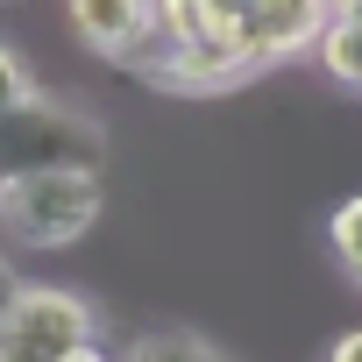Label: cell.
<instances>
[{"label":"cell","instance_id":"6da1fadb","mask_svg":"<svg viewBox=\"0 0 362 362\" xmlns=\"http://www.w3.org/2000/svg\"><path fill=\"white\" fill-rule=\"evenodd\" d=\"M107 163V128L78 107L57 100H22L15 114H0V177H36V170H93Z\"/></svg>","mask_w":362,"mask_h":362},{"label":"cell","instance_id":"7a4b0ae2","mask_svg":"<svg viewBox=\"0 0 362 362\" xmlns=\"http://www.w3.org/2000/svg\"><path fill=\"white\" fill-rule=\"evenodd\" d=\"M93 221H100V177L93 170L0 177V228L29 249H71Z\"/></svg>","mask_w":362,"mask_h":362},{"label":"cell","instance_id":"3957f363","mask_svg":"<svg viewBox=\"0 0 362 362\" xmlns=\"http://www.w3.org/2000/svg\"><path fill=\"white\" fill-rule=\"evenodd\" d=\"M93 334H100L93 305L57 291V284H22L8 298V313H0V341H8V355H22V362H64V355L93 348Z\"/></svg>","mask_w":362,"mask_h":362},{"label":"cell","instance_id":"277c9868","mask_svg":"<svg viewBox=\"0 0 362 362\" xmlns=\"http://www.w3.org/2000/svg\"><path fill=\"white\" fill-rule=\"evenodd\" d=\"M64 15L86 50L121 57V64H135L156 43V0H64Z\"/></svg>","mask_w":362,"mask_h":362},{"label":"cell","instance_id":"5b68a950","mask_svg":"<svg viewBox=\"0 0 362 362\" xmlns=\"http://www.w3.org/2000/svg\"><path fill=\"white\" fill-rule=\"evenodd\" d=\"M327 22H334V0H249L242 36H249L256 64H277V57H298L305 43H320Z\"/></svg>","mask_w":362,"mask_h":362},{"label":"cell","instance_id":"8992f818","mask_svg":"<svg viewBox=\"0 0 362 362\" xmlns=\"http://www.w3.org/2000/svg\"><path fill=\"white\" fill-rule=\"evenodd\" d=\"M320 71L334 78V86H348V93H362V15L355 8H334V22L320 29Z\"/></svg>","mask_w":362,"mask_h":362},{"label":"cell","instance_id":"52a82bcc","mask_svg":"<svg viewBox=\"0 0 362 362\" xmlns=\"http://www.w3.org/2000/svg\"><path fill=\"white\" fill-rule=\"evenodd\" d=\"M128 362H228V355H221L214 341H199V334H177V327H170V334L135 341V348H128Z\"/></svg>","mask_w":362,"mask_h":362},{"label":"cell","instance_id":"ba28073f","mask_svg":"<svg viewBox=\"0 0 362 362\" xmlns=\"http://www.w3.org/2000/svg\"><path fill=\"white\" fill-rule=\"evenodd\" d=\"M327 235H334V256L348 263V277L362 284V199H348V206H334V221H327Z\"/></svg>","mask_w":362,"mask_h":362},{"label":"cell","instance_id":"9c48e42d","mask_svg":"<svg viewBox=\"0 0 362 362\" xmlns=\"http://www.w3.org/2000/svg\"><path fill=\"white\" fill-rule=\"evenodd\" d=\"M22 100H36V78H29V64L0 43V114H15Z\"/></svg>","mask_w":362,"mask_h":362},{"label":"cell","instance_id":"30bf717a","mask_svg":"<svg viewBox=\"0 0 362 362\" xmlns=\"http://www.w3.org/2000/svg\"><path fill=\"white\" fill-rule=\"evenodd\" d=\"M327 362H362V327H355V334H341V341H334V355H327Z\"/></svg>","mask_w":362,"mask_h":362},{"label":"cell","instance_id":"8fae6325","mask_svg":"<svg viewBox=\"0 0 362 362\" xmlns=\"http://www.w3.org/2000/svg\"><path fill=\"white\" fill-rule=\"evenodd\" d=\"M15 291H22V277H15L8 263H0V313H8V298H15Z\"/></svg>","mask_w":362,"mask_h":362},{"label":"cell","instance_id":"7c38bea8","mask_svg":"<svg viewBox=\"0 0 362 362\" xmlns=\"http://www.w3.org/2000/svg\"><path fill=\"white\" fill-rule=\"evenodd\" d=\"M64 362H107V355H100V341H93V348H78V355H64Z\"/></svg>","mask_w":362,"mask_h":362},{"label":"cell","instance_id":"4fadbf2b","mask_svg":"<svg viewBox=\"0 0 362 362\" xmlns=\"http://www.w3.org/2000/svg\"><path fill=\"white\" fill-rule=\"evenodd\" d=\"M334 8H355V15H362V0H334Z\"/></svg>","mask_w":362,"mask_h":362},{"label":"cell","instance_id":"5bb4252c","mask_svg":"<svg viewBox=\"0 0 362 362\" xmlns=\"http://www.w3.org/2000/svg\"><path fill=\"white\" fill-rule=\"evenodd\" d=\"M0 362H22V355H8V341H0Z\"/></svg>","mask_w":362,"mask_h":362}]
</instances>
